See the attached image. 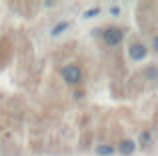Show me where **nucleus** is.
I'll return each instance as SVG.
<instances>
[{
	"mask_svg": "<svg viewBox=\"0 0 158 156\" xmlns=\"http://www.w3.org/2000/svg\"><path fill=\"white\" fill-rule=\"evenodd\" d=\"M60 76H62V80H64L66 84L74 86V84H80L82 70H80V66H76V64H66V66H62Z\"/></svg>",
	"mask_w": 158,
	"mask_h": 156,
	"instance_id": "f257e3e1",
	"label": "nucleus"
},
{
	"mask_svg": "<svg viewBox=\"0 0 158 156\" xmlns=\"http://www.w3.org/2000/svg\"><path fill=\"white\" fill-rule=\"evenodd\" d=\"M122 38H124V34L118 26H108L102 30V40H104L108 46H118L122 42Z\"/></svg>",
	"mask_w": 158,
	"mask_h": 156,
	"instance_id": "f03ea898",
	"label": "nucleus"
},
{
	"mask_svg": "<svg viewBox=\"0 0 158 156\" xmlns=\"http://www.w3.org/2000/svg\"><path fill=\"white\" fill-rule=\"evenodd\" d=\"M128 56H130V60H134V62H140V60H144L148 56V48L140 42H132L130 46H128Z\"/></svg>",
	"mask_w": 158,
	"mask_h": 156,
	"instance_id": "7ed1b4c3",
	"label": "nucleus"
},
{
	"mask_svg": "<svg viewBox=\"0 0 158 156\" xmlns=\"http://www.w3.org/2000/svg\"><path fill=\"white\" fill-rule=\"evenodd\" d=\"M118 150H120V154H122V156H132V154H134V150H136L134 140H122V142H120V146H118Z\"/></svg>",
	"mask_w": 158,
	"mask_h": 156,
	"instance_id": "20e7f679",
	"label": "nucleus"
},
{
	"mask_svg": "<svg viewBox=\"0 0 158 156\" xmlns=\"http://www.w3.org/2000/svg\"><path fill=\"white\" fill-rule=\"evenodd\" d=\"M138 144H140V148H148V146L152 144V134L148 132V130L140 132V136H138Z\"/></svg>",
	"mask_w": 158,
	"mask_h": 156,
	"instance_id": "39448f33",
	"label": "nucleus"
},
{
	"mask_svg": "<svg viewBox=\"0 0 158 156\" xmlns=\"http://www.w3.org/2000/svg\"><path fill=\"white\" fill-rule=\"evenodd\" d=\"M116 152V148L112 144H100V146H96V154H100V156H112Z\"/></svg>",
	"mask_w": 158,
	"mask_h": 156,
	"instance_id": "423d86ee",
	"label": "nucleus"
},
{
	"mask_svg": "<svg viewBox=\"0 0 158 156\" xmlns=\"http://www.w3.org/2000/svg\"><path fill=\"white\" fill-rule=\"evenodd\" d=\"M66 28H68V22H66V20H62V22H58L56 26L52 28V32H50V34H52V36H58V34H62V32H64Z\"/></svg>",
	"mask_w": 158,
	"mask_h": 156,
	"instance_id": "0eeeda50",
	"label": "nucleus"
},
{
	"mask_svg": "<svg viewBox=\"0 0 158 156\" xmlns=\"http://www.w3.org/2000/svg\"><path fill=\"white\" fill-rule=\"evenodd\" d=\"M98 12H100V8L94 6V8H90V10L84 12V18H94V16H98Z\"/></svg>",
	"mask_w": 158,
	"mask_h": 156,
	"instance_id": "6e6552de",
	"label": "nucleus"
},
{
	"mask_svg": "<svg viewBox=\"0 0 158 156\" xmlns=\"http://www.w3.org/2000/svg\"><path fill=\"white\" fill-rule=\"evenodd\" d=\"M146 74H148V78H156V68H154V66H150V68L146 70Z\"/></svg>",
	"mask_w": 158,
	"mask_h": 156,
	"instance_id": "1a4fd4ad",
	"label": "nucleus"
},
{
	"mask_svg": "<svg viewBox=\"0 0 158 156\" xmlns=\"http://www.w3.org/2000/svg\"><path fill=\"white\" fill-rule=\"evenodd\" d=\"M110 14H112V16H118V14H120V8H118V6H112V8H110Z\"/></svg>",
	"mask_w": 158,
	"mask_h": 156,
	"instance_id": "9d476101",
	"label": "nucleus"
}]
</instances>
